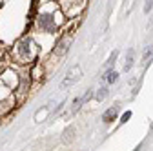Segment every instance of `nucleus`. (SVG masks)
<instances>
[{"mask_svg":"<svg viewBox=\"0 0 153 151\" xmlns=\"http://www.w3.org/2000/svg\"><path fill=\"white\" fill-rule=\"evenodd\" d=\"M33 42L31 38H22L20 42H18V56L20 58H31L33 56Z\"/></svg>","mask_w":153,"mask_h":151,"instance_id":"f257e3e1","label":"nucleus"},{"mask_svg":"<svg viewBox=\"0 0 153 151\" xmlns=\"http://www.w3.org/2000/svg\"><path fill=\"white\" fill-rule=\"evenodd\" d=\"M80 75H82V69L79 67V66H75L68 75H66V78L62 80V87H68V86H71V84H75L76 80L80 78Z\"/></svg>","mask_w":153,"mask_h":151,"instance_id":"f03ea898","label":"nucleus"},{"mask_svg":"<svg viewBox=\"0 0 153 151\" xmlns=\"http://www.w3.org/2000/svg\"><path fill=\"white\" fill-rule=\"evenodd\" d=\"M69 46H71V36H62V38L59 40V44H56V47L53 49V55L62 56V55L69 49Z\"/></svg>","mask_w":153,"mask_h":151,"instance_id":"7ed1b4c3","label":"nucleus"},{"mask_svg":"<svg viewBox=\"0 0 153 151\" xmlns=\"http://www.w3.org/2000/svg\"><path fill=\"white\" fill-rule=\"evenodd\" d=\"M117 115H119V107H117V106H111L108 111H104L102 120H104L106 124H109L111 120H115V118H117Z\"/></svg>","mask_w":153,"mask_h":151,"instance_id":"20e7f679","label":"nucleus"},{"mask_svg":"<svg viewBox=\"0 0 153 151\" xmlns=\"http://www.w3.org/2000/svg\"><path fill=\"white\" fill-rule=\"evenodd\" d=\"M38 22H40V27L46 29V31H51L53 29V16L51 15H42Z\"/></svg>","mask_w":153,"mask_h":151,"instance_id":"39448f33","label":"nucleus"},{"mask_svg":"<svg viewBox=\"0 0 153 151\" xmlns=\"http://www.w3.org/2000/svg\"><path fill=\"white\" fill-rule=\"evenodd\" d=\"M89 97H91V91H86V93H84V95H82L80 98H76V100H75V104H73V111H76V109H79V107H80V104L88 102V100H89Z\"/></svg>","mask_w":153,"mask_h":151,"instance_id":"423d86ee","label":"nucleus"},{"mask_svg":"<svg viewBox=\"0 0 153 151\" xmlns=\"http://www.w3.org/2000/svg\"><path fill=\"white\" fill-rule=\"evenodd\" d=\"M117 78H119V73H117V71H113V69H109V71L106 73V77H104V82H108V84H115V82H117Z\"/></svg>","mask_w":153,"mask_h":151,"instance_id":"0eeeda50","label":"nucleus"},{"mask_svg":"<svg viewBox=\"0 0 153 151\" xmlns=\"http://www.w3.org/2000/svg\"><path fill=\"white\" fill-rule=\"evenodd\" d=\"M73 133H75V129H73V127H66V129H64V133H62V142L68 144L69 140H73Z\"/></svg>","mask_w":153,"mask_h":151,"instance_id":"6e6552de","label":"nucleus"},{"mask_svg":"<svg viewBox=\"0 0 153 151\" xmlns=\"http://www.w3.org/2000/svg\"><path fill=\"white\" fill-rule=\"evenodd\" d=\"M133 66V49H129L128 51V55H126V64H124V71H129V67Z\"/></svg>","mask_w":153,"mask_h":151,"instance_id":"1a4fd4ad","label":"nucleus"},{"mask_svg":"<svg viewBox=\"0 0 153 151\" xmlns=\"http://www.w3.org/2000/svg\"><path fill=\"white\" fill-rule=\"evenodd\" d=\"M117 56H119V51H113V53L109 55V58H108V62H106V66H104L108 71H109V67L115 64V60H117Z\"/></svg>","mask_w":153,"mask_h":151,"instance_id":"9d476101","label":"nucleus"},{"mask_svg":"<svg viewBox=\"0 0 153 151\" xmlns=\"http://www.w3.org/2000/svg\"><path fill=\"white\" fill-rule=\"evenodd\" d=\"M108 97V87H100L99 91H97V100L100 102V100H104Z\"/></svg>","mask_w":153,"mask_h":151,"instance_id":"9b49d317","label":"nucleus"},{"mask_svg":"<svg viewBox=\"0 0 153 151\" xmlns=\"http://www.w3.org/2000/svg\"><path fill=\"white\" fill-rule=\"evenodd\" d=\"M151 55H153V46H151V47H149L144 55H142V62H148V60L151 58Z\"/></svg>","mask_w":153,"mask_h":151,"instance_id":"f8f14e48","label":"nucleus"},{"mask_svg":"<svg viewBox=\"0 0 153 151\" xmlns=\"http://www.w3.org/2000/svg\"><path fill=\"white\" fill-rule=\"evenodd\" d=\"M129 117H131V111H126L124 115H122V120H120V122H128V120H129Z\"/></svg>","mask_w":153,"mask_h":151,"instance_id":"ddd939ff","label":"nucleus"},{"mask_svg":"<svg viewBox=\"0 0 153 151\" xmlns=\"http://www.w3.org/2000/svg\"><path fill=\"white\" fill-rule=\"evenodd\" d=\"M151 7H153V2H148V4H146V7H144V11H149Z\"/></svg>","mask_w":153,"mask_h":151,"instance_id":"4468645a","label":"nucleus"},{"mask_svg":"<svg viewBox=\"0 0 153 151\" xmlns=\"http://www.w3.org/2000/svg\"><path fill=\"white\" fill-rule=\"evenodd\" d=\"M133 151H140V146H139V147H135V149H133Z\"/></svg>","mask_w":153,"mask_h":151,"instance_id":"2eb2a0df","label":"nucleus"},{"mask_svg":"<svg viewBox=\"0 0 153 151\" xmlns=\"http://www.w3.org/2000/svg\"><path fill=\"white\" fill-rule=\"evenodd\" d=\"M151 127H153V124H151Z\"/></svg>","mask_w":153,"mask_h":151,"instance_id":"dca6fc26","label":"nucleus"}]
</instances>
